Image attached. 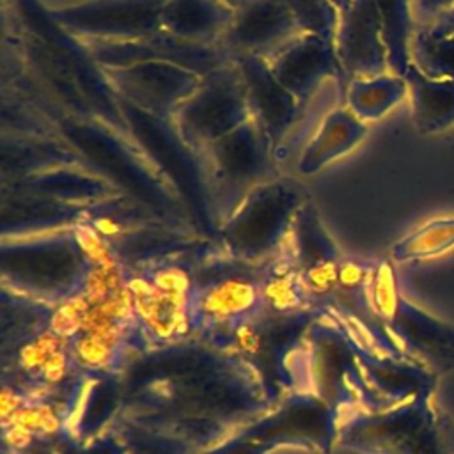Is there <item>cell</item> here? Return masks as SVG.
I'll return each mask as SVG.
<instances>
[{"label": "cell", "mask_w": 454, "mask_h": 454, "mask_svg": "<svg viewBox=\"0 0 454 454\" xmlns=\"http://www.w3.org/2000/svg\"><path fill=\"white\" fill-rule=\"evenodd\" d=\"M197 158L216 227L255 184L277 177L273 145L252 117L207 145Z\"/></svg>", "instance_id": "6da1fadb"}, {"label": "cell", "mask_w": 454, "mask_h": 454, "mask_svg": "<svg viewBox=\"0 0 454 454\" xmlns=\"http://www.w3.org/2000/svg\"><path fill=\"white\" fill-rule=\"evenodd\" d=\"M4 277L12 284L76 296L82 293L85 278L94 261L89 255L83 229H57L50 232L4 238L2 245Z\"/></svg>", "instance_id": "7a4b0ae2"}, {"label": "cell", "mask_w": 454, "mask_h": 454, "mask_svg": "<svg viewBox=\"0 0 454 454\" xmlns=\"http://www.w3.org/2000/svg\"><path fill=\"white\" fill-rule=\"evenodd\" d=\"M369 293L372 307L401 353L431 371H454V325L401 294L390 262L372 268Z\"/></svg>", "instance_id": "3957f363"}, {"label": "cell", "mask_w": 454, "mask_h": 454, "mask_svg": "<svg viewBox=\"0 0 454 454\" xmlns=\"http://www.w3.org/2000/svg\"><path fill=\"white\" fill-rule=\"evenodd\" d=\"M346 440L371 454H454V424L433 395L360 417Z\"/></svg>", "instance_id": "277c9868"}, {"label": "cell", "mask_w": 454, "mask_h": 454, "mask_svg": "<svg viewBox=\"0 0 454 454\" xmlns=\"http://www.w3.org/2000/svg\"><path fill=\"white\" fill-rule=\"evenodd\" d=\"M307 200V188L291 177L277 176L255 184L218 225L223 245L241 259L266 255L289 236Z\"/></svg>", "instance_id": "5b68a950"}, {"label": "cell", "mask_w": 454, "mask_h": 454, "mask_svg": "<svg viewBox=\"0 0 454 454\" xmlns=\"http://www.w3.org/2000/svg\"><path fill=\"white\" fill-rule=\"evenodd\" d=\"M250 119L245 85L236 60L215 67L174 114L181 142L199 156L207 145Z\"/></svg>", "instance_id": "8992f818"}, {"label": "cell", "mask_w": 454, "mask_h": 454, "mask_svg": "<svg viewBox=\"0 0 454 454\" xmlns=\"http://www.w3.org/2000/svg\"><path fill=\"white\" fill-rule=\"evenodd\" d=\"M167 0H90L48 11L50 18L82 43H121L149 37L161 28Z\"/></svg>", "instance_id": "52a82bcc"}, {"label": "cell", "mask_w": 454, "mask_h": 454, "mask_svg": "<svg viewBox=\"0 0 454 454\" xmlns=\"http://www.w3.org/2000/svg\"><path fill=\"white\" fill-rule=\"evenodd\" d=\"M101 73L119 101L163 121L174 117L202 78L184 66L160 60L101 67Z\"/></svg>", "instance_id": "ba28073f"}, {"label": "cell", "mask_w": 454, "mask_h": 454, "mask_svg": "<svg viewBox=\"0 0 454 454\" xmlns=\"http://www.w3.org/2000/svg\"><path fill=\"white\" fill-rule=\"evenodd\" d=\"M82 43V41H80ZM90 59L99 67L128 66L144 60L174 62L184 66L199 74H206L218 66L234 60L220 44H202L184 41L165 30H160L149 37L121 43H82Z\"/></svg>", "instance_id": "9c48e42d"}, {"label": "cell", "mask_w": 454, "mask_h": 454, "mask_svg": "<svg viewBox=\"0 0 454 454\" xmlns=\"http://www.w3.org/2000/svg\"><path fill=\"white\" fill-rule=\"evenodd\" d=\"M301 32L286 0H241L218 44L232 57H273Z\"/></svg>", "instance_id": "30bf717a"}, {"label": "cell", "mask_w": 454, "mask_h": 454, "mask_svg": "<svg viewBox=\"0 0 454 454\" xmlns=\"http://www.w3.org/2000/svg\"><path fill=\"white\" fill-rule=\"evenodd\" d=\"M333 48L348 82L390 71L376 0H353L339 14Z\"/></svg>", "instance_id": "8fae6325"}, {"label": "cell", "mask_w": 454, "mask_h": 454, "mask_svg": "<svg viewBox=\"0 0 454 454\" xmlns=\"http://www.w3.org/2000/svg\"><path fill=\"white\" fill-rule=\"evenodd\" d=\"M245 85L250 117L270 138L273 151L286 140L303 114V106L271 73L262 57L243 55L234 59Z\"/></svg>", "instance_id": "7c38bea8"}, {"label": "cell", "mask_w": 454, "mask_h": 454, "mask_svg": "<svg viewBox=\"0 0 454 454\" xmlns=\"http://www.w3.org/2000/svg\"><path fill=\"white\" fill-rule=\"evenodd\" d=\"M275 78L305 106L326 80H348L333 48V41L300 34L268 59Z\"/></svg>", "instance_id": "4fadbf2b"}, {"label": "cell", "mask_w": 454, "mask_h": 454, "mask_svg": "<svg viewBox=\"0 0 454 454\" xmlns=\"http://www.w3.org/2000/svg\"><path fill=\"white\" fill-rule=\"evenodd\" d=\"M289 236L293 243V257L301 268L303 284L314 293H326L337 287L342 261L321 223L312 199L298 211Z\"/></svg>", "instance_id": "5bb4252c"}, {"label": "cell", "mask_w": 454, "mask_h": 454, "mask_svg": "<svg viewBox=\"0 0 454 454\" xmlns=\"http://www.w3.org/2000/svg\"><path fill=\"white\" fill-rule=\"evenodd\" d=\"M9 190L27 192L76 207H90L119 195L112 181L85 172L80 163L60 165L25 176L9 184Z\"/></svg>", "instance_id": "9a60e30c"}, {"label": "cell", "mask_w": 454, "mask_h": 454, "mask_svg": "<svg viewBox=\"0 0 454 454\" xmlns=\"http://www.w3.org/2000/svg\"><path fill=\"white\" fill-rule=\"evenodd\" d=\"M367 135V124L348 106L328 110L296 158V174L309 177L353 151Z\"/></svg>", "instance_id": "2e32d148"}, {"label": "cell", "mask_w": 454, "mask_h": 454, "mask_svg": "<svg viewBox=\"0 0 454 454\" xmlns=\"http://www.w3.org/2000/svg\"><path fill=\"white\" fill-rule=\"evenodd\" d=\"M85 207L4 188L2 232L4 238H20L74 227L85 220Z\"/></svg>", "instance_id": "e0dca14e"}, {"label": "cell", "mask_w": 454, "mask_h": 454, "mask_svg": "<svg viewBox=\"0 0 454 454\" xmlns=\"http://www.w3.org/2000/svg\"><path fill=\"white\" fill-rule=\"evenodd\" d=\"M232 16L234 9L222 0H167L161 28L184 41L218 44Z\"/></svg>", "instance_id": "ac0fdd59"}, {"label": "cell", "mask_w": 454, "mask_h": 454, "mask_svg": "<svg viewBox=\"0 0 454 454\" xmlns=\"http://www.w3.org/2000/svg\"><path fill=\"white\" fill-rule=\"evenodd\" d=\"M411 98V117L419 133L431 135L454 126V82L436 80L413 64L403 74Z\"/></svg>", "instance_id": "d6986e66"}, {"label": "cell", "mask_w": 454, "mask_h": 454, "mask_svg": "<svg viewBox=\"0 0 454 454\" xmlns=\"http://www.w3.org/2000/svg\"><path fill=\"white\" fill-rule=\"evenodd\" d=\"M408 94L406 80L394 73L351 78L344 90V106L360 121H378Z\"/></svg>", "instance_id": "ffe728a7"}, {"label": "cell", "mask_w": 454, "mask_h": 454, "mask_svg": "<svg viewBox=\"0 0 454 454\" xmlns=\"http://www.w3.org/2000/svg\"><path fill=\"white\" fill-rule=\"evenodd\" d=\"M261 291L245 278H225L211 284L197 296V312L209 321H229L250 312Z\"/></svg>", "instance_id": "44dd1931"}, {"label": "cell", "mask_w": 454, "mask_h": 454, "mask_svg": "<svg viewBox=\"0 0 454 454\" xmlns=\"http://www.w3.org/2000/svg\"><path fill=\"white\" fill-rule=\"evenodd\" d=\"M381 18L383 43L388 53V69L403 76L411 64L410 44L413 37V25L410 14V0H376Z\"/></svg>", "instance_id": "7402d4cb"}, {"label": "cell", "mask_w": 454, "mask_h": 454, "mask_svg": "<svg viewBox=\"0 0 454 454\" xmlns=\"http://www.w3.org/2000/svg\"><path fill=\"white\" fill-rule=\"evenodd\" d=\"M454 247V218H434L390 247L394 261H424Z\"/></svg>", "instance_id": "603a6c76"}, {"label": "cell", "mask_w": 454, "mask_h": 454, "mask_svg": "<svg viewBox=\"0 0 454 454\" xmlns=\"http://www.w3.org/2000/svg\"><path fill=\"white\" fill-rule=\"evenodd\" d=\"M411 64L429 78L454 82V32L433 35L419 28L410 44Z\"/></svg>", "instance_id": "cb8c5ba5"}, {"label": "cell", "mask_w": 454, "mask_h": 454, "mask_svg": "<svg viewBox=\"0 0 454 454\" xmlns=\"http://www.w3.org/2000/svg\"><path fill=\"white\" fill-rule=\"evenodd\" d=\"M286 4L301 34L333 41L340 12L332 0H286Z\"/></svg>", "instance_id": "d4e9b609"}, {"label": "cell", "mask_w": 454, "mask_h": 454, "mask_svg": "<svg viewBox=\"0 0 454 454\" xmlns=\"http://www.w3.org/2000/svg\"><path fill=\"white\" fill-rule=\"evenodd\" d=\"M115 348V344L105 339L89 333H78L73 342V356L78 360V364L89 369H108L114 362Z\"/></svg>", "instance_id": "484cf974"}, {"label": "cell", "mask_w": 454, "mask_h": 454, "mask_svg": "<svg viewBox=\"0 0 454 454\" xmlns=\"http://www.w3.org/2000/svg\"><path fill=\"white\" fill-rule=\"evenodd\" d=\"M66 348V339L55 332H44L37 339L27 342L20 351V364L25 371H41L46 360Z\"/></svg>", "instance_id": "4316f807"}, {"label": "cell", "mask_w": 454, "mask_h": 454, "mask_svg": "<svg viewBox=\"0 0 454 454\" xmlns=\"http://www.w3.org/2000/svg\"><path fill=\"white\" fill-rule=\"evenodd\" d=\"M16 424L35 433H53L59 427L57 413L48 404H21L14 415L4 424Z\"/></svg>", "instance_id": "83f0119b"}, {"label": "cell", "mask_w": 454, "mask_h": 454, "mask_svg": "<svg viewBox=\"0 0 454 454\" xmlns=\"http://www.w3.org/2000/svg\"><path fill=\"white\" fill-rule=\"evenodd\" d=\"M262 296L277 309H291L300 301L298 280L291 271L275 273L264 286Z\"/></svg>", "instance_id": "f1b7e54d"}, {"label": "cell", "mask_w": 454, "mask_h": 454, "mask_svg": "<svg viewBox=\"0 0 454 454\" xmlns=\"http://www.w3.org/2000/svg\"><path fill=\"white\" fill-rule=\"evenodd\" d=\"M66 372H67V353H66V348L59 349L57 353H53L46 360L43 369L39 371L41 378L46 383H59L66 376Z\"/></svg>", "instance_id": "f546056e"}, {"label": "cell", "mask_w": 454, "mask_h": 454, "mask_svg": "<svg viewBox=\"0 0 454 454\" xmlns=\"http://www.w3.org/2000/svg\"><path fill=\"white\" fill-rule=\"evenodd\" d=\"M234 335H236L238 346H239L243 351H247V353H250V355L257 353V349H259V346H261V337H259L257 330H255L252 325H248V323H239V325L236 326Z\"/></svg>", "instance_id": "4dcf8cb0"}, {"label": "cell", "mask_w": 454, "mask_h": 454, "mask_svg": "<svg viewBox=\"0 0 454 454\" xmlns=\"http://www.w3.org/2000/svg\"><path fill=\"white\" fill-rule=\"evenodd\" d=\"M34 440V433L21 427V426H16V424H7L5 426V442L11 445V447H16V449H23L27 445H30V442Z\"/></svg>", "instance_id": "1f68e13d"}, {"label": "cell", "mask_w": 454, "mask_h": 454, "mask_svg": "<svg viewBox=\"0 0 454 454\" xmlns=\"http://www.w3.org/2000/svg\"><path fill=\"white\" fill-rule=\"evenodd\" d=\"M429 34L433 35H445V34H452L454 32V7L440 16H436L434 20H431L426 27H424Z\"/></svg>", "instance_id": "d6a6232c"}, {"label": "cell", "mask_w": 454, "mask_h": 454, "mask_svg": "<svg viewBox=\"0 0 454 454\" xmlns=\"http://www.w3.org/2000/svg\"><path fill=\"white\" fill-rule=\"evenodd\" d=\"M452 7H454V0H419L420 12L431 20L450 11Z\"/></svg>", "instance_id": "836d02e7"}, {"label": "cell", "mask_w": 454, "mask_h": 454, "mask_svg": "<svg viewBox=\"0 0 454 454\" xmlns=\"http://www.w3.org/2000/svg\"><path fill=\"white\" fill-rule=\"evenodd\" d=\"M21 404H23V401L12 390L4 387L2 388V422L5 424Z\"/></svg>", "instance_id": "e575fe53"}, {"label": "cell", "mask_w": 454, "mask_h": 454, "mask_svg": "<svg viewBox=\"0 0 454 454\" xmlns=\"http://www.w3.org/2000/svg\"><path fill=\"white\" fill-rule=\"evenodd\" d=\"M332 2H333V5L339 9V12H342L344 9L349 7V4H351L353 0H332Z\"/></svg>", "instance_id": "d590c367"}, {"label": "cell", "mask_w": 454, "mask_h": 454, "mask_svg": "<svg viewBox=\"0 0 454 454\" xmlns=\"http://www.w3.org/2000/svg\"><path fill=\"white\" fill-rule=\"evenodd\" d=\"M222 2H225L229 7H232V9H234V7H238V5H239V2H241V0H222Z\"/></svg>", "instance_id": "8d00e7d4"}]
</instances>
